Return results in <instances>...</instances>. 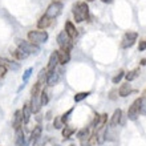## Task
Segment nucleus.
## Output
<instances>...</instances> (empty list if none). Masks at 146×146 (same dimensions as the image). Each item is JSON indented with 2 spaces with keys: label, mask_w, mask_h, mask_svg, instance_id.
<instances>
[{
  "label": "nucleus",
  "mask_w": 146,
  "mask_h": 146,
  "mask_svg": "<svg viewBox=\"0 0 146 146\" xmlns=\"http://www.w3.org/2000/svg\"><path fill=\"white\" fill-rule=\"evenodd\" d=\"M73 19L76 23H82L89 19V5L86 1H77L72 8Z\"/></svg>",
  "instance_id": "nucleus-1"
},
{
  "label": "nucleus",
  "mask_w": 146,
  "mask_h": 146,
  "mask_svg": "<svg viewBox=\"0 0 146 146\" xmlns=\"http://www.w3.org/2000/svg\"><path fill=\"white\" fill-rule=\"evenodd\" d=\"M16 46L23 52H25L27 54H37L41 50L40 45H36L29 40H24V38H16Z\"/></svg>",
  "instance_id": "nucleus-2"
},
{
  "label": "nucleus",
  "mask_w": 146,
  "mask_h": 146,
  "mask_svg": "<svg viewBox=\"0 0 146 146\" xmlns=\"http://www.w3.org/2000/svg\"><path fill=\"white\" fill-rule=\"evenodd\" d=\"M62 8H64V4H62L61 1H56V0H54V1H52V3L46 7V11L44 12V15L53 21L56 17H58V16L61 15Z\"/></svg>",
  "instance_id": "nucleus-3"
},
{
  "label": "nucleus",
  "mask_w": 146,
  "mask_h": 146,
  "mask_svg": "<svg viewBox=\"0 0 146 146\" xmlns=\"http://www.w3.org/2000/svg\"><path fill=\"white\" fill-rule=\"evenodd\" d=\"M27 38L36 45H40V44H44L48 41L49 35L46 31H29L27 33Z\"/></svg>",
  "instance_id": "nucleus-4"
},
{
  "label": "nucleus",
  "mask_w": 146,
  "mask_h": 146,
  "mask_svg": "<svg viewBox=\"0 0 146 146\" xmlns=\"http://www.w3.org/2000/svg\"><path fill=\"white\" fill-rule=\"evenodd\" d=\"M56 41H57L60 49H64V50H69L73 48V40L69 37V36L65 33V31H61L60 33L57 35L56 37Z\"/></svg>",
  "instance_id": "nucleus-5"
},
{
  "label": "nucleus",
  "mask_w": 146,
  "mask_h": 146,
  "mask_svg": "<svg viewBox=\"0 0 146 146\" xmlns=\"http://www.w3.org/2000/svg\"><path fill=\"white\" fill-rule=\"evenodd\" d=\"M138 38V33L137 32H133V31H129L123 35L122 40H121V48L122 49H127V48H131V46L135 44Z\"/></svg>",
  "instance_id": "nucleus-6"
},
{
  "label": "nucleus",
  "mask_w": 146,
  "mask_h": 146,
  "mask_svg": "<svg viewBox=\"0 0 146 146\" xmlns=\"http://www.w3.org/2000/svg\"><path fill=\"white\" fill-rule=\"evenodd\" d=\"M108 122V114L106 113H102V114H97L94 117V121H93L92 126L94 129V133H98V131L102 129V127L106 125Z\"/></svg>",
  "instance_id": "nucleus-7"
},
{
  "label": "nucleus",
  "mask_w": 146,
  "mask_h": 146,
  "mask_svg": "<svg viewBox=\"0 0 146 146\" xmlns=\"http://www.w3.org/2000/svg\"><path fill=\"white\" fill-rule=\"evenodd\" d=\"M139 104H141V97L137 98V100L130 105V108L127 110V118L130 119V121H135V119L138 118L139 115Z\"/></svg>",
  "instance_id": "nucleus-8"
},
{
  "label": "nucleus",
  "mask_w": 146,
  "mask_h": 146,
  "mask_svg": "<svg viewBox=\"0 0 146 146\" xmlns=\"http://www.w3.org/2000/svg\"><path fill=\"white\" fill-rule=\"evenodd\" d=\"M15 143L16 146H28L29 145V141L25 138V135H24V130L23 127H20V129H16L15 130Z\"/></svg>",
  "instance_id": "nucleus-9"
},
{
  "label": "nucleus",
  "mask_w": 146,
  "mask_h": 146,
  "mask_svg": "<svg viewBox=\"0 0 146 146\" xmlns=\"http://www.w3.org/2000/svg\"><path fill=\"white\" fill-rule=\"evenodd\" d=\"M57 60H58V65H66L70 61V52L69 50H64V49H57Z\"/></svg>",
  "instance_id": "nucleus-10"
},
{
  "label": "nucleus",
  "mask_w": 146,
  "mask_h": 146,
  "mask_svg": "<svg viewBox=\"0 0 146 146\" xmlns=\"http://www.w3.org/2000/svg\"><path fill=\"white\" fill-rule=\"evenodd\" d=\"M58 80H60V74H58V72L56 69L50 70V72H48V70H46L45 82H46V85H48V86H53V85H56L58 82Z\"/></svg>",
  "instance_id": "nucleus-11"
},
{
  "label": "nucleus",
  "mask_w": 146,
  "mask_h": 146,
  "mask_svg": "<svg viewBox=\"0 0 146 146\" xmlns=\"http://www.w3.org/2000/svg\"><path fill=\"white\" fill-rule=\"evenodd\" d=\"M41 133H42L41 125H36V126L33 127L32 133H31V137H29V143H31L32 146H36V145H37L38 139H40V137H41Z\"/></svg>",
  "instance_id": "nucleus-12"
},
{
  "label": "nucleus",
  "mask_w": 146,
  "mask_h": 146,
  "mask_svg": "<svg viewBox=\"0 0 146 146\" xmlns=\"http://www.w3.org/2000/svg\"><path fill=\"white\" fill-rule=\"evenodd\" d=\"M64 31H65V33L68 36H69L72 40H74V38H77V36H78V31H77L76 25L70 21V20H68L65 23V27H64Z\"/></svg>",
  "instance_id": "nucleus-13"
},
{
  "label": "nucleus",
  "mask_w": 146,
  "mask_h": 146,
  "mask_svg": "<svg viewBox=\"0 0 146 146\" xmlns=\"http://www.w3.org/2000/svg\"><path fill=\"white\" fill-rule=\"evenodd\" d=\"M12 126L13 129H20L23 127V114H21V109H17L13 114V121H12Z\"/></svg>",
  "instance_id": "nucleus-14"
},
{
  "label": "nucleus",
  "mask_w": 146,
  "mask_h": 146,
  "mask_svg": "<svg viewBox=\"0 0 146 146\" xmlns=\"http://www.w3.org/2000/svg\"><path fill=\"white\" fill-rule=\"evenodd\" d=\"M0 64H3L7 69H12V70L20 69V65L17 62L13 61V60H9V58H5V57H0Z\"/></svg>",
  "instance_id": "nucleus-15"
},
{
  "label": "nucleus",
  "mask_w": 146,
  "mask_h": 146,
  "mask_svg": "<svg viewBox=\"0 0 146 146\" xmlns=\"http://www.w3.org/2000/svg\"><path fill=\"white\" fill-rule=\"evenodd\" d=\"M21 114H23V123L24 125H27L29 122V119H31V115L33 114L31 110V106H29V102H25L21 109Z\"/></svg>",
  "instance_id": "nucleus-16"
},
{
  "label": "nucleus",
  "mask_w": 146,
  "mask_h": 146,
  "mask_svg": "<svg viewBox=\"0 0 146 146\" xmlns=\"http://www.w3.org/2000/svg\"><path fill=\"white\" fill-rule=\"evenodd\" d=\"M121 122H122V110H121V109H117L110 118V126H113V127L118 126Z\"/></svg>",
  "instance_id": "nucleus-17"
},
{
  "label": "nucleus",
  "mask_w": 146,
  "mask_h": 146,
  "mask_svg": "<svg viewBox=\"0 0 146 146\" xmlns=\"http://www.w3.org/2000/svg\"><path fill=\"white\" fill-rule=\"evenodd\" d=\"M58 65V60H57V53L56 50L52 52V54L49 56V61H48V65H46V70L50 72V70H54Z\"/></svg>",
  "instance_id": "nucleus-18"
},
{
  "label": "nucleus",
  "mask_w": 146,
  "mask_h": 146,
  "mask_svg": "<svg viewBox=\"0 0 146 146\" xmlns=\"http://www.w3.org/2000/svg\"><path fill=\"white\" fill-rule=\"evenodd\" d=\"M9 53H11V56L15 60H25V58H28V56L29 54H27L25 52H23L21 49H19V48H13V49H9Z\"/></svg>",
  "instance_id": "nucleus-19"
},
{
  "label": "nucleus",
  "mask_w": 146,
  "mask_h": 146,
  "mask_svg": "<svg viewBox=\"0 0 146 146\" xmlns=\"http://www.w3.org/2000/svg\"><path fill=\"white\" fill-rule=\"evenodd\" d=\"M50 24H52V20L48 19L45 15L40 16V19L37 20V28L38 29H42V31H45L48 27H50Z\"/></svg>",
  "instance_id": "nucleus-20"
},
{
  "label": "nucleus",
  "mask_w": 146,
  "mask_h": 146,
  "mask_svg": "<svg viewBox=\"0 0 146 146\" xmlns=\"http://www.w3.org/2000/svg\"><path fill=\"white\" fill-rule=\"evenodd\" d=\"M76 133V127L73 126H69L68 123L62 126V130H61V134H62V138L64 139H69L73 134Z\"/></svg>",
  "instance_id": "nucleus-21"
},
{
  "label": "nucleus",
  "mask_w": 146,
  "mask_h": 146,
  "mask_svg": "<svg viewBox=\"0 0 146 146\" xmlns=\"http://www.w3.org/2000/svg\"><path fill=\"white\" fill-rule=\"evenodd\" d=\"M130 93H131V86H130V84H129V82H125V84H122L121 86H119L118 94L121 97H127Z\"/></svg>",
  "instance_id": "nucleus-22"
},
{
  "label": "nucleus",
  "mask_w": 146,
  "mask_h": 146,
  "mask_svg": "<svg viewBox=\"0 0 146 146\" xmlns=\"http://www.w3.org/2000/svg\"><path fill=\"white\" fill-rule=\"evenodd\" d=\"M42 90V82L41 81H36L35 85L32 86V90H31V97H38L40 93Z\"/></svg>",
  "instance_id": "nucleus-23"
},
{
  "label": "nucleus",
  "mask_w": 146,
  "mask_h": 146,
  "mask_svg": "<svg viewBox=\"0 0 146 146\" xmlns=\"http://www.w3.org/2000/svg\"><path fill=\"white\" fill-rule=\"evenodd\" d=\"M138 76H139V68H135V69L129 70L127 73H125V78H126L127 82H131V81H134Z\"/></svg>",
  "instance_id": "nucleus-24"
},
{
  "label": "nucleus",
  "mask_w": 146,
  "mask_h": 146,
  "mask_svg": "<svg viewBox=\"0 0 146 146\" xmlns=\"http://www.w3.org/2000/svg\"><path fill=\"white\" fill-rule=\"evenodd\" d=\"M89 137H90V129L89 127H82V129H80V130L77 131V138L80 139V141L89 139Z\"/></svg>",
  "instance_id": "nucleus-25"
},
{
  "label": "nucleus",
  "mask_w": 146,
  "mask_h": 146,
  "mask_svg": "<svg viewBox=\"0 0 146 146\" xmlns=\"http://www.w3.org/2000/svg\"><path fill=\"white\" fill-rule=\"evenodd\" d=\"M90 94H92V92H90V90H89V92L76 93V94H74V97H73V98H74V102H81V101H84L85 98H86V97H89Z\"/></svg>",
  "instance_id": "nucleus-26"
},
{
  "label": "nucleus",
  "mask_w": 146,
  "mask_h": 146,
  "mask_svg": "<svg viewBox=\"0 0 146 146\" xmlns=\"http://www.w3.org/2000/svg\"><path fill=\"white\" fill-rule=\"evenodd\" d=\"M48 102H49L48 93H46L45 89H42L41 93H40V104H41V106H45V105H48Z\"/></svg>",
  "instance_id": "nucleus-27"
},
{
  "label": "nucleus",
  "mask_w": 146,
  "mask_h": 146,
  "mask_svg": "<svg viewBox=\"0 0 146 146\" xmlns=\"http://www.w3.org/2000/svg\"><path fill=\"white\" fill-rule=\"evenodd\" d=\"M73 110H74V106H73V108H70L68 111H65L64 114H61V115H60V119H61L62 125H66V123H68V119H69L70 114H72V113H73Z\"/></svg>",
  "instance_id": "nucleus-28"
},
{
  "label": "nucleus",
  "mask_w": 146,
  "mask_h": 146,
  "mask_svg": "<svg viewBox=\"0 0 146 146\" xmlns=\"http://www.w3.org/2000/svg\"><path fill=\"white\" fill-rule=\"evenodd\" d=\"M123 77H125V70H123V69H119L118 72L115 73V76L111 78V82H113V84H118V82L122 80Z\"/></svg>",
  "instance_id": "nucleus-29"
},
{
  "label": "nucleus",
  "mask_w": 146,
  "mask_h": 146,
  "mask_svg": "<svg viewBox=\"0 0 146 146\" xmlns=\"http://www.w3.org/2000/svg\"><path fill=\"white\" fill-rule=\"evenodd\" d=\"M32 73H33V68H27V69L24 70V73H23V82L24 84H27L28 82V80H29V77L32 76Z\"/></svg>",
  "instance_id": "nucleus-30"
},
{
  "label": "nucleus",
  "mask_w": 146,
  "mask_h": 146,
  "mask_svg": "<svg viewBox=\"0 0 146 146\" xmlns=\"http://www.w3.org/2000/svg\"><path fill=\"white\" fill-rule=\"evenodd\" d=\"M139 114L146 115V96L141 97V104H139Z\"/></svg>",
  "instance_id": "nucleus-31"
},
{
  "label": "nucleus",
  "mask_w": 146,
  "mask_h": 146,
  "mask_svg": "<svg viewBox=\"0 0 146 146\" xmlns=\"http://www.w3.org/2000/svg\"><path fill=\"white\" fill-rule=\"evenodd\" d=\"M46 77V68H42L41 70H40V73H38V77H37V81H44Z\"/></svg>",
  "instance_id": "nucleus-32"
},
{
  "label": "nucleus",
  "mask_w": 146,
  "mask_h": 146,
  "mask_svg": "<svg viewBox=\"0 0 146 146\" xmlns=\"http://www.w3.org/2000/svg\"><path fill=\"white\" fill-rule=\"evenodd\" d=\"M53 125H54V127H56V129H61V127L64 126V125H62V122H61V119H60V117H56V118H54Z\"/></svg>",
  "instance_id": "nucleus-33"
},
{
  "label": "nucleus",
  "mask_w": 146,
  "mask_h": 146,
  "mask_svg": "<svg viewBox=\"0 0 146 146\" xmlns=\"http://www.w3.org/2000/svg\"><path fill=\"white\" fill-rule=\"evenodd\" d=\"M7 70H8V69L3 65V64H0V80L5 77V74H7Z\"/></svg>",
  "instance_id": "nucleus-34"
},
{
  "label": "nucleus",
  "mask_w": 146,
  "mask_h": 146,
  "mask_svg": "<svg viewBox=\"0 0 146 146\" xmlns=\"http://www.w3.org/2000/svg\"><path fill=\"white\" fill-rule=\"evenodd\" d=\"M145 49H146V40H139L138 50H139V52H143Z\"/></svg>",
  "instance_id": "nucleus-35"
},
{
  "label": "nucleus",
  "mask_w": 146,
  "mask_h": 146,
  "mask_svg": "<svg viewBox=\"0 0 146 146\" xmlns=\"http://www.w3.org/2000/svg\"><path fill=\"white\" fill-rule=\"evenodd\" d=\"M80 145L81 146H90V142H89L88 139H82V141H80Z\"/></svg>",
  "instance_id": "nucleus-36"
},
{
  "label": "nucleus",
  "mask_w": 146,
  "mask_h": 146,
  "mask_svg": "<svg viewBox=\"0 0 146 146\" xmlns=\"http://www.w3.org/2000/svg\"><path fill=\"white\" fill-rule=\"evenodd\" d=\"M102 3H105V4H111L113 3V0H101Z\"/></svg>",
  "instance_id": "nucleus-37"
},
{
  "label": "nucleus",
  "mask_w": 146,
  "mask_h": 146,
  "mask_svg": "<svg viewBox=\"0 0 146 146\" xmlns=\"http://www.w3.org/2000/svg\"><path fill=\"white\" fill-rule=\"evenodd\" d=\"M141 65H146V60L143 58V60H141Z\"/></svg>",
  "instance_id": "nucleus-38"
},
{
  "label": "nucleus",
  "mask_w": 146,
  "mask_h": 146,
  "mask_svg": "<svg viewBox=\"0 0 146 146\" xmlns=\"http://www.w3.org/2000/svg\"><path fill=\"white\" fill-rule=\"evenodd\" d=\"M86 3H92V1H94V0H85Z\"/></svg>",
  "instance_id": "nucleus-39"
},
{
  "label": "nucleus",
  "mask_w": 146,
  "mask_h": 146,
  "mask_svg": "<svg viewBox=\"0 0 146 146\" xmlns=\"http://www.w3.org/2000/svg\"><path fill=\"white\" fill-rule=\"evenodd\" d=\"M53 146H60V145H53Z\"/></svg>",
  "instance_id": "nucleus-40"
},
{
  "label": "nucleus",
  "mask_w": 146,
  "mask_h": 146,
  "mask_svg": "<svg viewBox=\"0 0 146 146\" xmlns=\"http://www.w3.org/2000/svg\"><path fill=\"white\" fill-rule=\"evenodd\" d=\"M70 146H74V145H70Z\"/></svg>",
  "instance_id": "nucleus-41"
}]
</instances>
